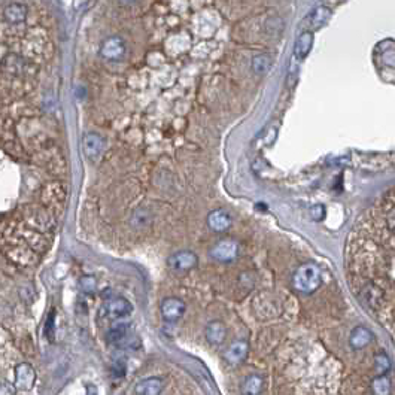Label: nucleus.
I'll return each mask as SVG.
<instances>
[{
  "mask_svg": "<svg viewBox=\"0 0 395 395\" xmlns=\"http://www.w3.org/2000/svg\"><path fill=\"white\" fill-rule=\"evenodd\" d=\"M389 386H391V382H389V379H388L386 376H380V377L374 379V382H373L374 394H377V395L389 394V389H391Z\"/></svg>",
  "mask_w": 395,
  "mask_h": 395,
  "instance_id": "20",
  "label": "nucleus"
},
{
  "mask_svg": "<svg viewBox=\"0 0 395 395\" xmlns=\"http://www.w3.org/2000/svg\"><path fill=\"white\" fill-rule=\"evenodd\" d=\"M161 391H163V380L158 377L143 379L134 388V392L139 395H158Z\"/></svg>",
  "mask_w": 395,
  "mask_h": 395,
  "instance_id": "11",
  "label": "nucleus"
},
{
  "mask_svg": "<svg viewBox=\"0 0 395 395\" xmlns=\"http://www.w3.org/2000/svg\"><path fill=\"white\" fill-rule=\"evenodd\" d=\"M185 303L179 298L170 297L161 303V315L167 321H177L185 313Z\"/></svg>",
  "mask_w": 395,
  "mask_h": 395,
  "instance_id": "7",
  "label": "nucleus"
},
{
  "mask_svg": "<svg viewBox=\"0 0 395 395\" xmlns=\"http://www.w3.org/2000/svg\"><path fill=\"white\" fill-rule=\"evenodd\" d=\"M15 377H17V382H15V385L18 386V388H25V389H28V388H32L33 386V383H35V372H33V369L30 367V366H27V364H21V366H18L17 367V370H15Z\"/></svg>",
  "mask_w": 395,
  "mask_h": 395,
  "instance_id": "14",
  "label": "nucleus"
},
{
  "mask_svg": "<svg viewBox=\"0 0 395 395\" xmlns=\"http://www.w3.org/2000/svg\"><path fill=\"white\" fill-rule=\"evenodd\" d=\"M312 45H313V35L312 32H303L297 42H295V48H294V57L297 60H305L308 57V54L312 49Z\"/></svg>",
  "mask_w": 395,
  "mask_h": 395,
  "instance_id": "12",
  "label": "nucleus"
},
{
  "mask_svg": "<svg viewBox=\"0 0 395 395\" xmlns=\"http://www.w3.org/2000/svg\"><path fill=\"white\" fill-rule=\"evenodd\" d=\"M249 351L248 342L245 340H236L227 351L224 352V359L230 364V366H237L246 358Z\"/></svg>",
  "mask_w": 395,
  "mask_h": 395,
  "instance_id": "8",
  "label": "nucleus"
},
{
  "mask_svg": "<svg viewBox=\"0 0 395 395\" xmlns=\"http://www.w3.org/2000/svg\"><path fill=\"white\" fill-rule=\"evenodd\" d=\"M124 54V45L119 39L116 38H112V39H108L103 46H102V55L105 58H109V60H116L119 58L121 55Z\"/></svg>",
  "mask_w": 395,
  "mask_h": 395,
  "instance_id": "15",
  "label": "nucleus"
},
{
  "mask_svg": "<svg viewBox=\"0 0 395 395\" xmlns=\"http://www.w3.org/2000/svg\"><path fill=\"white\" fill-rule=\"evenodd\" d=\"M129 332H130V324L119 322V324L113 325V327L108 331L106 339H108V342L112 343V345H118V343H123V342L127 339Z\"/></svg>",
  "mask_w": 395,
  "mask_h": 395,
  "instance_id": "17",
  "label": "nucleus"
},
{
  "mask_svg": "<svg viewBox=\"0 0 395 395\" xmlns=\"http://www.w3.org/2000/svg\"><path fill=\"white\" fill-rule=\"evenodd\" d=\"M261 386H263V379H261L260 376H257V374H251V376H248L246 380H245L243 392H245V394L255 395L261 391Z\"/></svg>",
  "mask_w": 395,
  "mask_h": 395,
  "instance_id": "18",
  "label": "nucleus"
},
{
  "mask_svg": "<svg viewBox=\"0 0 395 395\" xmlns=\"http://www.w3.org/2000/svg\"><path fill=\"white\" fill-rule=\"evenodd\" d=\"M225 336H227V329L220 321L210 322L206 328V337L212 345H221L225 340Z\"/></svg>",
  "mask_w": 395,
  "mask_h": 395,
  "instance_id": "16",
  "label": "nucleus"
},
{
  "mask_svg": "<svg viewBox=\"0 0 395 395\" xmlns=\"http://www.w3.org/2000/svg\"><path fill=\"white\" fill-rule=\"evenodd\" d=\"M322 282L321 278V270L316 264L306 263L300 265L297 271L294 273L292 284L294 288L303 294H312L315 292Z\"/></svg>",
  "mask_w": 395,
  "mask_h": 395,
  "instance_id": "1",
  "label": "nucleus"
},
{
  "mask_svg": "<svg viewBox=\"0 0 395 395\" xmlns=\"http://www.w3.org/2000/svg\"><path fill=\"white\" fill-rule=\"evenodd\" d=\"M133 306L132 303L123 297H115L110 298L106 303H103V306L99 310V315L102 318H106L109 321H118V319H124L132 313Z\"/></svg>",
  "mask_w": 395,
  "mask_h": 395,
  "instance_id": "2",
  "label": "nucleus"
},
{
  "mask_svg": "<svg viewBox=\"0 0 395 395\" xmlns=\"http://www.w3.org/2000/svg\"><path fill=\"white\" fill-rule=\"evenodd\" d=\"M81 286L85 292H93L96 289V279L93 276H84L81 279Z\"/></svg>",
  "mask_w": 395,
  "mask_h": 395,
  "instance_id": "21",
  "label": "nucleus"
},
{
  "mask_svg": "<svg viewBox=\"0 0 395 395\" xmlns=\"http://www.w3.org/2000/svg\"><path fill=\"white\" fill-rule=\"evenodd\" d=\"M271 57L270 55H258L252 60V69L258 73H265L271 67Z\"/></svg>",
  "mask_w": 395,
  "mask_h": 395,
  "instance_id": "19",
  "label": "nucleus"
},
{
  "mask_svg": "<svg viewBox=\"0 0 395 395\" xmlns=\"http://www.w3.org/2000/svg\"><path fill=\"white\" fill-rule=\"evenodd\" d=\"M2 17L3 21L11 25H18L25 22L27 17H28V8L27 5L20 3V2H11L8 3L3 11H2Z\"/></svg>",
  "mask_w": 395,
  "mask_h": 395,
  "instance_id": "3",
  "label": "nucleus"
},
{
  "mask_svg": "<svg viewBox=\"0 0 395 395\" xmlns=\"http://www.w3.org/2000/svg\"><path fill=\"white\" fill-rule=\"evenodd\" d=\"M207 224L209 227L217 231V233H222V231H227L230 227H231V217L222 210V209H218V210H214L209 214L207 217Z\"/></svg>",
  "mask_w": 395,
  "mask_h": 395,
  "instance_id": "10",
  "label": "nucleus"
},
{
  "mask_svg": "<svg viewBox=\"0 0 395 395\" xmlns=\"http://www.w3.org/2000/svg\"><path fill=\"white\" fill-rule=\"evenodd\" d=\"M210 255L214 260L221 261V263H228L237 258L239 255V245L236 241L231 240H222L218 241L212 249H210Z\"/></svg>",
  "mask_w": 395,
  "mask_h": 395,
  "instance_id": "4",
  "label": "nucleus"
},
{
  "mask_svg": "<svg viewBox=\"0 0 395 395\" xmlns=\"http://www.w3.org/2000/svg\"><path fill=\"white\" fill-rule=\"evenodd\" d=\"M105 148V140L100 134L97 133H88L84 137V151L88 155V158L96 160L99 155L103 153Z\"/></svg>",
  "mask_w": 395,
  "mask_h": 395,
  "instance_id": "9",
  "label": "nucleus"
},
{
  "mask_svg": "<svg viewBox=\"0 0 395 395\" xmlns=\"http://www.w3.org/2000/svg\"><path fill=\"white\" fill-rule=\"evenodd\" d=\"M332 17V11L329 9L328 6H318L315 8L308 17L303 20V27L308 28V30H318V28H322L327 22L331 20Z\"/></svg>",
  "mask_w": 395,
  "mask_h": 395,
  "instance_id": "5",
  "label": "nucleus"
},
{
  "mask_svg": "<svg viewBox=\"0 0 395 395\" xmlns=\"http://www.w3.org/2000/svg\"><path fill=\"white\" fill-rule=\"evenodd\" d=\"M372 340H373V334L370 329H367L366 327H356L351 332L349 343L353 349H361V348L367 346Z\"/></svg>",
  "mask_w": 395,
  "mask_h": 395,
  "instance_id": "13",
  "label": "nucleus"
},
{
  "mask_svg": "<svg viewBox=\"0 0 395 395\" xmlns=\"http://www.w3.org/2000/svg\"><path fill=\"white\" fill-rule=\"evenodd\" d=\"M198 263L197 255L191 251H179L169 258V265L176 271H185L194 268Z\"/></svg>",
  "mask_w": 395,
  "mask_h": 395,
  "instance_id": "6",
  "label": "nucleus"
}]
</instances>
